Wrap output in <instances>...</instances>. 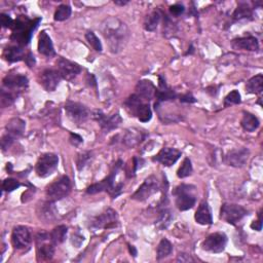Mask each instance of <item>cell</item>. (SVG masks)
I'll return each instance as SVG.
<instances>
[{"instance_id":"obj_1","label":"cell","mask_w":263,"mask_h":263,"mask_svg":"<svg viewBox=\"0 0 263 263\" xmlns=\"http://www.w3.org/2000/svg\"><path fill=\"white\" fill-rule=\"evenodd\" d=\"M102 35L107 40L110 51L114 54L119 53L130 38V30L122 21L116 17H109L101 24Z\"/></svg>"},{"instance_id":"obj_2","label":"cell","mask_w":263,"mask_h":263,"mask_svg":"<svg viewBox=\"0 0 263 263\" xmlns=\"http://www.w3.org/2000/svg\"><path fill=\"white\" fill-rule=\"evenodd\" d=\"M40 21V18L30 20L26 16L18 17L15 20L13 28H11L13 33H11L10 35V39L15 41L17 45H20L22 48L26 47L31 40L34 30L38 27Z\"/></svg>"},{"instance_id":"obj_3","label":"cell","mask_w":263,"mask_h":263,"mask_svg":"<svg viewBox=\"0 0 263 263\" xmlns=\"http://www.w3.org/2000/svg\"><path fill=\"white\" fill-rule=\"evenodd\" d=\"M121 166H122V162L119 159V161L114 165L113 170L111 171L109 176L106 177L105 179H103L102 181L88 186L87 188V193L96 194L102 191H107L112 199H117L122 191V183H119V184H114V181H116V177L118 173V171L120 170Z\"/></svg>"},{"instance_id":"obj_4","label":"cell","mask_w":263,"mask_h":263,"mask_svg":"<svg viewBox=\"0 0 263 263\" xmlns=\"http://www.w3.org/2000/svg\"><path fill=\"white\" fill-rule=\"evenodd\" d=\"M175 203L180 211H187L197 203V188L193 185L181 184L174 190Z\"/></svg>"},{"instance_id":"obj_5","label":"cell","mask_w":263,"mask_h":263,"mask_svg":"<svg viewBox=\"0 0 263 263\" xmlns=\"http://www.w3.org/2000/svg\"><path fill=\"white\" fill-rule=\"evenodd\" d=\"M72 188L71 181L69 177L62 176L59 179L55 180L45 189V196L49 201L57 202L66 198L70 193Z\"/></svg>"},{"instance_id":"obj_6","label":"cell","mask_w":263,"mask_h":263,"mask_svg":"<svg viewBox=\"0 0 263 263\" xmlns=\"http://www.w3.org/2000/svg\"><path fill=\"white\" fill-rule=\"evenodd\" d=\"M36 255L38 261H50L55 254V245L52 243L50 234L39 233L35 236Z\"/></svg>"},{"instance_id":"obj_7","label":"cell","mask_w":263,"mask_h":263,"mask_svg":"<svg viewBox=\"0 0 263 263\" xmlns=\"http://www.w3.org/2000/svg\"><path fill=\"white\" fill-rule=\"evenodd\" d=\"M247 215L248 211L242 205L235 204H224L220 210V219L233 225L242 221Z\"/></svg>"},{"instance_id":"obj_8","label":"cell","mask_w":263,"mask_h":263,"mask_svg":"<svg viewBox=\"0 0 263 263\" xmlns=\"http://www.w3.org/2000/svg\"><path fill=\"white\" fill-rule=\"evenodd\" d=\"M65 111L69 119L76 124H82L86 122L90 117L88 108L78 102L67 101L65 104Z\"/></svg>"},{"instance_id":"obj_9","label":"cell","mask_w":263,"mask_h":263,"mask_svg":"<svg viewBox=\"0 0 263 263\" xmlns=\"http://www.w3.org/2000/svg\"><path fill=\"white\" fill-rule=\"evenodd\" d=\"M59 157L55 153H44L42 154L36 163L35 171L36 174L41 178H47L51 176L56 169L58 168Z\"/></svg>"},{"instance_id":"obj_10","label":"cell","mask_w":263,"mask_h":263,"mask_svg":"<svg viewBox=\"0 0 263 263\" xmlns=\"http://www.w3.org/2000/svg\"><path fill=\"white\" fill-rule=\"evenodd\" d=\"M118 224L117 213L113 209H107L100 215L96 216L95 218L90 221L89 228L91 231L106 230V228L114 227Z\"/></svg>"},{"instance_id":"obj_11","label":"cell","mask_w":263,"mask_h":263,"mask_svg":"<svg viewBox=\"0 0 263 263\" xmlns=\"http://www.w3.org/2000/svg\"><path fill=\"white\" fill-rule=\"evenodd\" d=\"M159 189H161V185H159L157 178L151 175L145 179L142 185L133 194L132 199L138 202H145L151 196H153L154 193L158 192Z\"/></svg>"},{"instance_id":"obj_12","label":"cell","mask_w":263,"mask_h":263,"mask_svg":"<svg viewBox=\"0 0 263 263\" xmlns=\"http://www.w3.org/2000/svg\"><path fill=\"white\" fill-rule=\"evenodd\" d=\"M91 117L100 124L101 129L106 133L117 129L122 122V118L118 113L113 114L111 117H107L101 110H95L93 114H91Z\"/></svg>"},{"instance_id":"obj_13","label":"cell","mask_w":263,"mask_h":263,"mask_svg":"<svg viewBox=\"0 0 263 263\" xmlns=\"http://www.w3.org/2000/svg\"><path fill=\"white\" fill-rule=\"evenodd\" d=\"M227 244V236L223 233H215L205 237L202 244L205 251L211 253H221L224 251Z\"/></svg>"},{"instance_id":"obj_14","label":"cell","mask_w":263,"mask_h":263,"mask_svg":"<svg viewBox=\"0 0 263 263\" xmlns=\"http://www.w3.org/2000/svg\"><path fill=\"white\" fill-rule=\"evenodd\" d=\"M31 234L26 226H16L11 234V244L18 250L28 249L31 245Z\"/></svg>"},{"instance_id":"obj_15","label":"cell","mask_w":263,"mask_h":263,"mask_svg":"<svg viewBox=\"0 0 263 263\" xmlns=\"http://www.w3.org/2000/svg\"><path fill=\"white\" fill-rule=\"evenodd\" d=\"M57 69L61 77L66 81H72L82 72L81 66L64 58H59L57 61Z\"/></svg>"},{"instance_id":"obj_16","label":"cell","mask_w":263,"mask_h":263,"mask_svg":"<svg viewBox=\"0 0 263 263\" xmlns=\"http://www.w3.org/2000/svg\"><path fill=\"white\" fill-rule=\"evenodd\" d=\"M2 83L4 88L16 94L23 89H25L29 85L28 78L21 74H7L3 78Z\"/></svg>"},{"instance_id":"obj_17","label":"cell","mask_w":263,"mask_h":263,"mask_svg":"<svg viewBox=\"0 0 263 263\" xmlns=\"http://www.w3.org/2000/svg\"><path fill=\"white\" fill-rule=\"evenodd\" d=\"M61 78L58 70L45 69L39 75V84L47 91H54L58 88Z\"/></svg>"},{"instance_id":"obj_18","label":"cell","mask_w":263,"mask_h":263,"mask_svg":"<svg viewBox=\"0 0 263 263\" xmlns=\"http://www.w3.org/2000/svg\"><path fill=\"white\" fill-rule=\"evenodd\" d=\"M177 97H178V95L167 85L165 78L163 76H159L158 77V88H156L155 97H154L156 99L154 106L161 105L162 103H164V102L174 101Z\"/></svg>"},{"instance_id":"obj_19","label":"cell","mask_w":263,"mask_h":263,"mask_svg":"<svg viewBox=\"0 0 263 263\" xmlns=\"http://www.w3.org/2000/svg\"><path fill=\"white\" fill-rule=\"evenodd\" d=\"M181 154V151L176 149V148L164 147L163 149L152 158V161L162 164L165 167H171L178 161Z\"/></svg>"},{"instance_id":"obj_20","label":"cell","mask_w":263,"mask_h":263,"mask_svg":"<svg viewBox=\"0 0 263 263\" xmlns=\"http://www.w3.org/2000/svg\"><path fill=\"white\" fill-rule=\"evenodd\" d=\"M55 202L49 201L41 203L37 208L38 218L44 223H54L58 219V211L55 207Z\"/></svg>"},{"instance_id":"obj_21","label":"cell","mask_w":263,"mask_h":263,"mask_svg":"<svg viewBox=\"0 0 263 263\" xmlns=\"http://www.w3.org/2000/svg\"><path fill=\"white\" fill-rule=\"evenodd\" d=\"M249 155H250V151L247 149V148L234 149L226 154L225 163L228 166H232L234 168H242L247 164Z\"/></svg>"},{"instance_id":"obj_22","label":"cell","mask_w":263,"mask_h":263,"mask_svg":"<svg viewBox=\"0 0 263 263\" xmlns=\"http://www.w3.org/2000/svg\"><path fill=\"white\" fill-rule=\"evenodd\" d=\"M135 90H136L135 94L141 100L149 103L155 97L156 88L152 82L148 81V79H143V81H140L137 84Z\"/></svg>"},{"instance_id":"obj_23","label":"cell","mask_w":263,"mask_h":263,"mask_svg":"<svg viewBox=\"0 0 263 263\" xmlns=\"http://www.w3.org/2000/svg\"><path fill=\"white\" fill-rule=\"evenodd\" d=\"M146 137V134L138 129H128L125 130V132L123 133L122 137H121V143L130 148H134L136 146H138Z\"/></svg>"},{"instance_id":"obj_24","label":"cell","mask_w":263,"mask_h":263,"mask_svg":"<svg viewBox=\"0 0 263 263\" xmlns=\"http://www.w3.org/2000/svg\"><path fill=\"white\" fill-rule=\"evenodd\" d=\"M232 45L234 50H242L248 52H257L259 50V42L257 38L253 36L239 37L234 39Z\"/></svg>"},{"instance_id":"obj_25","label":"cell","mask_w":263,"mask_h":263,"mask_svg":"<svg viewBox=\"0 0 263 263\" xmlns=\"http://www.w3.org/2000/svg\"><path fill=\"white\" fill-rule=\"evenodd\" d=\"M38 52L42 56L48 57V58H52V57H54L56 55L53 41H52L51 37L49 36V34L45 31H42L39 34V37H38Z\"/></svg>"},{"instance_id":"obj_26","label":"cell","mask_w":263,"mask_h":263,"mask_svg":"<svg viewBox=\"0 0 263 263\" xmlns=\"http://www.w3.org/2000/svg\"><path fill=\"white\" fill-rule=\"evenodd\" d=\"M5 129H6V134L16 140L24 134L25 129H26V124L23 119L15 117V118H11L6 123Z\"/></svg>"},{"instance_id":"obj_27","label":"cell","mask_w":263,"mask_h":263,"mask_svg":"<svg viewBox=\"0 0 263 263\" xmlns=\"http://www.w3.org/2000/svg\"><path fill=\"white\" fill-rule=\"evenodd\" d=\"M194 219L201 225H211L213 223V217L207 202H202L194 215Z\"/></svg>"},{"instance_id":"obj_28","label":"cell","mask_w":263,"mask_h":263,"mask_svg":"<svg viewBox=\"0 0 263 263\" xmlns=\"http://www.w3.org/2000/svg\"><path fill=\"white\" fill-rule=\"evenodd\" d=\"M25 57L26 55L24 54V50L20 45H10L3 52V58L9 63L22 61L23 59H25Z\"/></svg>"},{"instance_id":"obj_29","label":"cell","mask_w":263,"mask_h":263,"mask_svg":"<svg viewBox=\"0 0 263 263\" xmlns=\"http://www.w3.org/2000/svg\"><path fill=\"white\" fill-rule=\"evenodd\" d=\"M241 125L242 128L247 131V132H254L256 131L259 125H260V121L259 119L254 116V114L250 113V112H244V116L243 118L241 120Z\"/></svg>"},{"instance_id":"obj_30","label":"cell","mask_w":263,"mask_h":263,"mask_svg":"<svg viewBox=\"0 0 263 263\" xmlns=\"http://www.w3.org/2000/svg\"><path fill=\"white\" fill-rule=\"evenodd\" d=\"M162 17H163V15L161 13V10H158V9L153 10L152 13H150L145 18V21H144L145 30L150 31V32L155 31L158 24H159V22H161Z\"/></svg>"},{"instance_id":"obj_31","label":"cell","mask_w":263,"mask_h":263,"mask_svg":"<svg viewBox=\"0 0 263 263\" xmlns=\"http://www.w3.org/2000/svg\"><path fill=\"white\" fill-rule=\"evenodd\" d=\"M246 90L249 94L259 95L263 90V76L262 74H258L251 79L246 85Z\"/></svg>"},{"instance_id":"obj_32","label":"cell","mask_w":263,"mask_h":263,"mask_svg":"<svg viewBox=\"0 0 263 263\" xmlns=\"http://www.w3.org/2000/svg\"><path fill=\"white\" fill-rule=\"evenodd\" d=\"M253 16L252 8L249 6L247 2H239L237 8L234 13V19L235 21H242V20H251Z\"/></svg>"},{"instance_id":"obj_33","label":"cell","mask_w":263,"mask_h":263,"mask_svg":"<svg viewBox=\"0 0 263 263\" xmlns=\"http://www.w3.org/2000/svg\"><path fill=\"white\" fill-rule=\"evenodd\" d=\"M67 233H68V228L65 225H59L55 227L52 231V233H50V237H51L52 243L55 246L62 244L66 239Z\"/></svg>"},{"instance_id":"obj_34","label":"cell","mask_w":263,"mask_h":263,"mask_svg":"<svg viewBox=\"0 0 263 263\" xmlns=\"http://www.w3.org/2000/svg\"><path fill=\"white\" fill-rule=\"evenodd\" d=\"M173 218H174L173 213L171 212L169 209L163 208L161 213H159V216H158L156 222H155V226L161 231L166 230V228L171 224V222H172Z\"/></svg>"},{"instance_id":"obj_35","label":"cell","mask_w":263,"mask_h":263,"mask_svg":"<svg viewBox=\"0 0 263 263\" xmlns=\"http://www.w3.org/2000/svg\"><path fill=\"white\" fill-rule=\"evenodd\" d=\"M172 252H173L172 243H171L167 238H163L162 241L159 242L157 249H156V259L162 260L172 254Z\"/></svg>"},{"instance_id":"obj_36","label":"cell","mask_w":263,"mask_h":263,"mask_svg":"<svg viewBox=\"0 0 263 263\" xmlns=\"http://www.w3.org/2000/svg\"><path fill=\"white\" fill-rule=\"evenodd\" d=\"M135 117L138 118L141 122H148L152 117V111L149 103L143 102L142 104L137 109L135 113Z\"/></svg>"},{"instance_id":"obj_37","label":"cell","mask_w":263,"mask_h":263,"mask_svg":"<svg viewBox=\"0 0 263 263\" xmlns=\"http://www.w3.org/2000/svg\"><path fill=\"white\" fill-rule=\"evenodd\" d=\"M143 102L144 101L141 100L136 94H133L124 101L123 105L125 107V110H127L131 114V117H135V113H136L137 109H138V107L142 104Z\"/></svg>"},{"instance_id":"obj_38","label":"cell","mask_w":263,"mask_h":263,"mask_svg":"<svg viewBox=\"0 0 263 263\" xmlns=\"http://www.w3.org/2000/svg\"><path fill=\"white\" fill-rule=\"evenodd\" d=\"M71 7L68 5V4H61L60 6H58V8L56 9L55 11V15H54V19L57 22H63L67 19H69L71 16Z\"/></svg>"},{"instance_id":"obj_39","label":"cell","mask_w":263,"mask_h":263,"mask_svg":"<svg viewBox=\"0 0 263 263\" xmlns=\"http://www.w3.org/2000/svg\"><path fill=\"white\" fill-rule=\"evenodd\" d=\"M18 94L13 93V91H9L7 89H2L1 90V95H0V105H1L2 108L10 106L15 100L18 98Z\"/></svg>"},{"instance_id":"obj_40","label":"cell","mask_w":263,"mask_h":263,"mask_svg":"<svg viewBox=\"0 0 263 263\" xmlns=\"http://www.w3.org/2000/svg\"><path fill=\"white\" fill-rule=\"evenodd\" d=\"M192 174V165H191V161L189 158H184V161H183L182 165L180 166V168L177 171V176L181 179L183 178H186L188 176H190Z\"/></svg>"},{"instance_id":"obj_41","label":"cell","mask_w":263,"mask_h":263,"mask_svg":"<svg viewBox=\"0 0 263 263\" xmlns=\"http://www.w3.org/2000/svg\"><path fill=\"white\" fill-rule=\"evenodd\" d=\"M86 39L88 40V44L90 45V47L93 48L96 52H99V53L102 52V50H103L102 43H101V41L99 40V38L97 37V35L93 31H88L86 34Z\"/></svg>"},{"instance_id":"obj_42","label":"cell","mask_w":263,"mask_h":263,"mask_svg":"<svg viewBox=\"0 0 263 263\" xmlns=\"http://www.w3.org/2000/svg\"><path fill=\"white\" fill-rule=\"evenodd\" d=\"M241 103V94L238 93V90L234 89L228 94L224 99V106L230 107L232 105H237Z\"/></svg>"},{"instance_id":"obj_43","label":"cell","mask_w":263,"mask_h":263,"mask_svg":"<svg viewBox=\"0 0 263 263\" xmlns=\"http://www.w3.org/2000/svg\"><path fill=\"white\" fill-rule=\"evenodd\" d=\"M90 158H91V153L89 151L79 153L76 158V166L78 171H82L88 164Z\"/></svg>"},{"instance_id":"obj_44","label":"cell","mask_w":263,"mask_h":263,"mask_svg":"<svg viewBox=\"0 0 263 263\" xmlns=\"http://www.w3.org/2000/svg\"><path fill=\"white\" fill-rule=\"evenodd\" d=\"M21 186V183L13 178H7L2 183V189L6 192H11L16 189H18Z\"/></svg>"},{"instance_id":"obj_45","label":"cell","mask_w":263,"mask_h":263,"mask_svg":"<svg viewBox=\"0 0 263 263\" xmlns=\"http://www.w3.org/2000/svg\"><path fill=\"white\" fill-rule=\"evenodd\" d=\"M164 34L166 36H168V34H173L175 32V26L173 24V22L171 21L166 15H165V22H164Z\"/></svg>"},{"instance_id":"obj_46","label":"cell","mask_w":263,"mask_h":263,"mask_svg":"<svg viewBox=\"0 0 263 263\" xmlns=\"http://www.w3.org/2000/svg\"><path fill=\"white\" fill-rule=\"evenodd\" d=\"M185 11V7L184 5L176 3L174 5H171L170 6V14L172 15L173 17H179L181 16L183 13Z\"/></svg>"},{"instance_id":"obj_47","label":"cell","mask_w":263,"mask_h":263,"mask_svg":"<svg viewBox=\"0 0 263 263\" xmlns=\"http://www.w3.org/2000/svg\"><path fill=\"white\" fill-rule=\"evenodd\" d=\"M15 142V139L11 138L10 136H8L7 134L3 135L2 136V139H1V147H2V150L5 151L8 147L11 146V144H13Z\"/></svg>"},{"instance_id":"obj_48","label":"cell","mask_w":263,"mask_h":263,"mask_svg":"<svg viewBox=\"0 0 263 263\" xmlns=\"http://www.w3.org/2000/svg\"><path fill=\"white\" fill-rule=\"evenodd\" d=\"M15 20L11 19L9 16L5 14H1V25L3 28H13Z\"/></svg>"},{"instance_id":"obj_49","label":"cell","mask_w":263,"mask_h":263,"mask_svg":"<svg viewBox=\"0 0 263 263\" xmlns=\"http://www.w3.org/2000/svg\"><path fill=\"white\" fill-rule=\"evenodd\" d=\"M69 141L70 143L73 145V146H79L83 142H84V139L83 137H81L77 134H74V133H71L70 134V138H69Z\"/></svg>"},{"instance_id":"obj_50","label":"cell","mask_w":263,"mask_h":263,"mask_svg":"<svg viewBox=\"0 0 263 263\" xmlns=\"http://www.w3.org/2000/svg\"><path fill=\"white\" fill-rule=\"evenodd\" d=\"M179 100H180V102H182V103H194V102H197L196 98H194V97L192 96V94H190V93H187V94H185V95H181V96H179Z\"/></svg>"},{"instance_id":"obj_51","label":"cell","mask_w":263,"mask_h":263,"mask_svg":"<svg viewBox=\"0 0 263 263\" xmlns=\"http://www.w3.org/2000/svg\"><path fill=\"white\" fill-rule=\"evenodd\" d=\"M251 228L254 231L260 232L262 230V220H261V211L258 214V220L253 221L252 224H251Z\"/></svg>"},{"instance_id":"obj_52","label":"cell","mask_w":263,"mask_h":263,"mask_svg":"<svg viewBox=\"0 0 263 263\" xmlns=\"http://www.w3.org/2000/svg\"><path fill=\"white\" fill-rule=\"evenodd\" d=\"M25 62H26V64L30 67V68H32V67H34V65H35V58H34V56H33V54L32 53H28L27 55H26V57H25Z\"/></svg>"},{"instance_id":"obj_53","label":"cell","mask_w":263,"mask_h":263,"mask_svg":"<svg viewBox=\"0 0 263 263\" xmlns=\"http://www.w3.org/2000/svg\"><path fill=\"white\" fill-rule=\"evenodd\" d=\"M177 261H181V262H193L194 260L191 258V256L184 254V253H180L177 257Z\"/></svg>"},{"instance_id":"obj_54","label":"cell","mask_w":263,"mask_h":263,"mask_svg":"<svg viewBox=\"0 0 263 263\" xmlns=\"http://www.w3.org/2000/svg\"><path fill=\"white\" fill-rule=\"evenodd\" d=\"M129 249H130L131 254H132L134 257H136V256H137V250L135 249V247H134V246H129Z\"/></svg>"},{"instance_id":"obj_55","label":"cell","mask_w":263,"mask_h":263,"mask_svg":"<svg viewBox=\"0 0 263 263\" xmlns=\"http://www.w3.org/2000/svg\"><path fill=\"white\" fill-rule=\"evenodd\" d=\"M114 3L117 4V5H125V4L129 3V1H114Z\"/></svg>"}]
</instances>
